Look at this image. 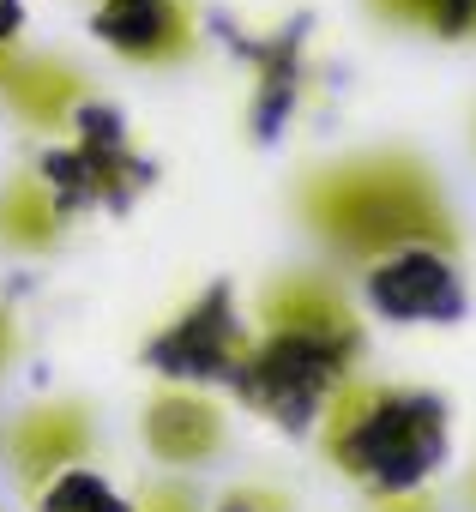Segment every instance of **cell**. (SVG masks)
Wrapping results in <instances>:
<instances>
[{
	"label": "cell",
	"instance_id": "cell-7",
	"mask_svg": "<svg viewBox=\"0 0 476 512\" xmlns=\"http://www.w3.org/2000/svg\"><path fill=\"white\" fill-rule=\"evenodd\" d=\"M242 338L248 326L235 320L229 308V290H205L181 320H169L151 344H145V362L163 374V380H187V386H205V380H229L235 356H242Z\"/></svg>",
	"mask_w": 476,
	"mask_h": 512
},
{
	"label": "cell",
	"instance_id": "cell-9",
	"mask_svg": "<svg viewBox=\"0 0 476 512\" xmlns=\"http://www.w3.org/2000/svg\"><path fill=\"white\" fill-rule=\"evenodd\" d=\"M91 79L73 61L31 55V49H0V103L37 133H73L79 109L91 103Z\"/></svg>",
	"mask_w": 476,
	"mask_h": 512
},
{
	"label": "cell",
	"instance_id": "cell-3",
	"mask_svg": "<svg viewBox=\"0 0 476 512\" xmlns=\"http://www.w3.org/2000/svg\"><path fill=\"white\" fill-rule=\"evenodd\" d=\"M320 446L326 458L368 482V488H410L434 452H440V416L428 398L416 392H386V386H338L326 404H320Z\"/></svg>",
	"mask_w": 476,
	"mask_h": 512
},
{
	"label": "cell",
	"instance_id": "cell-10",
	"mask_svg": "<svg viewBox=\"0 0 476 512\" xmlns=\"http://www.w3.org/2000/svg\"><path fill=\"white\" fill-rule=\"evenodd\" d=\"M31 512H133V500H121L97 464H73L43 494H31Z\"/></svg>",
	"mask_w": 476,
	"mask_h": 512
},
{
	"label": "cell",
	"instance_id": "cell-4",
	"mask_svg": "<svg viewBox=\"0 0 476 512\" xmlns=\"http://www.w3.org/2000/svg\"><path fill=\"white\" fill-rule=\"evenodd\" d=\"M127 157L91 151L85 139L43 145L7 187H0V247L7 253H55L67 235L109 199V181H121Z\"/></svg>",
	"mask_w": 476,
	"mask_h": 512
},
{
	"label": "cell",
	"instance_id": "cell-13",
	"mask_svg": "<svg viewBox=\"0 0 476 512\" xmlns=\"http://www.w3.org/2000/svg\"><path fill=\"white\" fill-rule=\"evenodd\" d=\"M211 512H290V500H284L278 488H266V482H242V488L217 494Z\"/></svg>",
	"mask_w": 476,
	"mask_h": 512
},
{
	"label": "cell",
	"instance_id": "cell-6",
	"mask_svg": "<svg viewBox=\"0 0 476 512\" xmlns=\"http://www.w3.org/2000/svg\"><path fill=\"white\" fill-rule=\"evenodd\" d=\"M91 37L127 67H187L199 55V7L193 0H97Z\"/></svg>",
	"mask_w": 476,
	"mask_h": 512
},
{
	"label": "cell",
	"instance_id": "cell-11",
	"mask_svg": "<svg viewBox=\"0 0 476 512\" xmlns=\"http://www.w3.org/2000/svg\"><path fill=\"white\" fill-rule=\"evenodd\" d=\"M133 512H211V506H205V494L187 476L163 470V476H145L133 488Z\"/></svg>",
	"mask_w": 476,
	"mask_h": 512
},
{
	"label": "cell",
	"instance_id": "cell-2",
	"mask_svg": "<svg viewBox=\"0 0 476 512\" xmlns=\"http://www.w3.org/2000/svg\"><path fill=\"white\" fill-rule=\"evenodd\" d=\"M296 205L338 260H356V266L392 260V253L428 235L422 175L398 157H350V163L314 169L302 175Z\"/></svg>",
	"mask_w": 476,
	"mask_h": 512
},
{
	"label": "cell",
	"instance_id": "cell-5",
	"mask_svg": "<svg viewBox=\"0 0 476 512\" xmlns=\"http://www.w3.org/2000/svg\"><path fill=\"white\" fill-rule=\"evenodd\" d=\"M0 446H7V470L19 482V494H43L61 470L73 464H97V410L85 398H37L25 404L7 434H0Z\"/></svg>",
	"mask_w": 476,
	"mask_h": 512
},
{
	"label": "cell",
	"instance_id": "cell-1",
	"mask_svg": "<svg viewBox=\"0 0 476 512\" xmlns=\"http://www.w3.org/2000/svg\"><path fill=\"white\" fill-rule=\"evenodd\" d=\"M356 344L362 332L350 302L320 272H284L254 296V320L229 368V386L278 428H308L320 422V404L350 380Z\"/></svg>",
	"mask_w": 476,
	"mask_h": 512
},
{
	"label": "cell",
	"instance_id": "cell-8",
	"mask_svg": "<svg viewBox=\"0 0 476 512\" xmlns=\"http://www.w3.org/2000/svg\"><path fill=\"white\" fill-rule=\"evenodd\" d=\"M139 440L151 452V464L163 470H193L205 458L223 452V410L205 386L187 380H157L145 410H139Z\"/></svg>",
	"mask_w": 476,
	"mask_h": 512
},
{
	"label": "cell",
	"instance_id": "cell-14",
	"mask_svg": "<svg viewBox=\"0 0 476 512\" xmlns=\"http://www.w3.org/2000/svg\"><path fill=\"white\" fill-rule=\"evenodd\" d=\"M19 356V314H13V302L0 296V374H7V362Z\"/></svg>",
	"mask_w": 476,
	"mask_h": 512
},
{
	"label": "cell",
	"instance_id": "cell-12",
	"mask_svg": "<svg viewBox=\"0 0 476 512\" xmlns=\"http://www.w3.org/2000/svg\"><path fill=\"white\" fill-rule=\"evenodd\" d=\"M386 19H416V25H434V31H464L476 0H374Z\"/></svg>",
	"mask_w": 476,
	"mask_h": 512
}]
</instances>
